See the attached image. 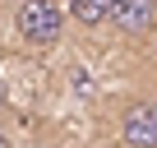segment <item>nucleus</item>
<instances>
[{
    "label": "nucleus",
    "instance_id": "obj_4",
    "mask_svg": "<svg viewBox=\"0 0 157 148\" xmlns=\"http://www.w3.org/2000/svg\"><path fill=\"white\" fill-rule=\"evenodd\" d=\"M65 10L83 23V28H97L106 23V0H65Z\"/></svg>",
    "mask_w": 157,
    "mask_h": 148
},
{
    "label": "nucleus",
    "instance_id": "obj_6",
    "mask_svg": "<svg viewBox=\"0 0 157 148\" xmlns=\"http://www.w3.org/2000/svg\"><path fill=\"white\" fill-rule=\"evenodd\" d=\"M0 148H5V130H0Z\"/></svg>",
    "mask_w": 157,
    "mask_h": 148
},
{
    "label": "nucleus",
    "instance_id": "obj_5",
    "mask_svg": "<svg viewBox=\"0 0 157 148\" xmlns=\"http://www.w3.org/2000/svg\"><path fill=\"white\" fill-rule=\"evenodd\" d=\"M0 107H5V84H0Z\"/></svg>",
    "mask_w": 157,
    "mask_h": 148
},
{
    "label": "nucleus",
    "instance_id": "obj_1",
    "mask_svg": "<svg viewBox=\"0 0 157 148\" xmlns=\"http://www.w3.org/2000/svg\"><path fill=\"white\" fill-rule=\"evenodd\" d=\"M19 33L28 46H56L65 33V5L60 0H23L19 5Z\"/></svg>",
    "mask_w": 157,
    "mask_h": 148
},
{
    "label": "nucleus",
    "instance_id": "obj_2",
    "mask_svg": "<svg viewBox=\"0 0 157 148\" xmlns=\"http://www.w3.org/2000/svg\"><path fill=\"white\" fill-rule=\"evenodd\" d=\"M106 23L125 37H143L157 23V0H106Z\"/></svg>",
    "mask_w": 157,
    "mask_h": 148
},
{
    "label": "nucleus",
    "instance_id": "obj_3",
    "mask_svg": "<svg viewBox=\"0 0 157 148\" xmlns=\"http://www.w3.org/2000/svg\"><path fill=\"white\" fill-rule=\"evenodd\" d=\"M120 134L129 148H157V102H134L120 116Z\"/></svg>",
    "mask_w": 157,
    "mask_h": 148
}]
</instances>
